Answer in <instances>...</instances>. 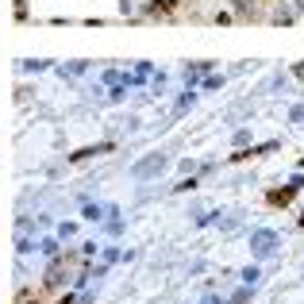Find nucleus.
Returning <instances> with one entry per match:
<instances>
[{
  "label": "nucleus",
  "mask_w": 304,
  "mask_h": 304,
  "mask_svg": "<svg viewBox=\"0 0 304 304\" xmlns=\"http://www.w3.org/2000/svg\"><path fill=\"white\" fill-rule=\"evenodd\" d=\"M254 247H258V254H270V247H273V235H258V239H254Z\"/></svg>",
  "instance_id": "1"
}]
</instances>
